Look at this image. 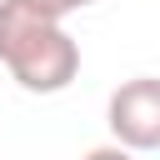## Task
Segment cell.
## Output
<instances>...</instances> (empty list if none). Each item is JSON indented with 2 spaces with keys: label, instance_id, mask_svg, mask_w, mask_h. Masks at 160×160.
<instances>
[{
  "label": "cell",
  "instance_id": "7a4b0ae2",
  "mask_svg": "<svg viewBox=\"0 0 160 160\" xmlns=\"http://www.w3.org/2000/svg\"><path fill=\"white\" fill-rule=\"evenodd\" d=\"M105 125H110L115 145H125L130 155H150V150H160V75L120 80V85L110 90Z\"/></svg>",
  "mask_w": 160,
  "mask_h": 160
},
{
  "label": "cell",
  "instance_id": "277c9868",
  "mask_svg": "<svg viewBox=\"0 0 160 160\" xmlns=\"http://www.w3.org/2000/svg\"><path fill=\"white\" fill-rule=\"evenodd\" d=\"M85 160H135V155H130L125 145H95V150H90Z\"/></svg>",
  "mask_w": 160,
  "mask_h": 160
},
{
  "label": "cell",
  "instance_id": "6da1fadb",
  "mask_svg": "<svg viewBox=\"0 0 160 160\" xmlns=\"http://www.w3.org/2000/svg\"><path fill=\"white\" fill-rule=\"evenodd\" d=\"M0 65L30 95H60L80 75V45L25 0H0Z\"/></svg>",
  "mask_w": 160,
  "mask_h": 160
},
{
  "label": "cell",
  "instance_id": "3957f363",
  "mask_svg": "<svg viewBox=\"0 0 160 160\" xmlns=\"http://www.w3.org/2000/svg\"><path fill=\"white\" fill-rule=\"evenodd\" d=\"M25 5H35L40 15H50V20H60V25H65V15L90 10V5H100V0H25Z\"/></svg>",
  "mask_w": 160,
  "mask_h": 160
}]
</instances>
